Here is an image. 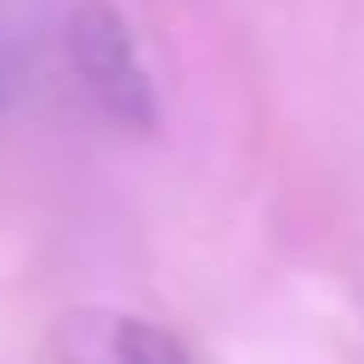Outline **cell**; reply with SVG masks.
<instances>
[{
    "mask_svg": "<svg viewBox=\"0 0 364 364\" xmlns=\"http://www.w3.org/2000/svg\"><path fill=\"white\" fill-rule=\"evenodd\" d=\"M61 55L97 116H109L116 128H152L158 122V91H152V73H146V55L109 0H73L67 6Z\"/></svg>",
    "mask_w": 364,
    "mask_h": 364,
    "instance_id": "cell-1",
    "label": "cell"
},
{
    "mask_svg": "<svg viewBox=\"0 0 364 364\" xmlns=\"http://www.w3.org/2000/svg\"><path fill=\"white\" fill-rule=\"evenodd\" d=\"M61 364H188V352L164 328L122 310H73L55 334Z\"/></svg>",
    "mask_w": 364,
    "mask_h": 364,
    "instance_id": "cell-2",
    "label": "cell"
},
{
    "mask_svg": "<svg viewBox=\"0 0 364 364\" xmlns=\"http://www.w3.org/2000/svg\"><path fill=\"white\" fill-rule=\"evenodd\" d=\"M18 67H25V18H18L13 0H0V109L13 104Z\"/></svg>",
    "mask_w": 364,
    "mask_h": 364,
    "instance_id": "cell-3",
    "label": "cell"
}]
</instances>
